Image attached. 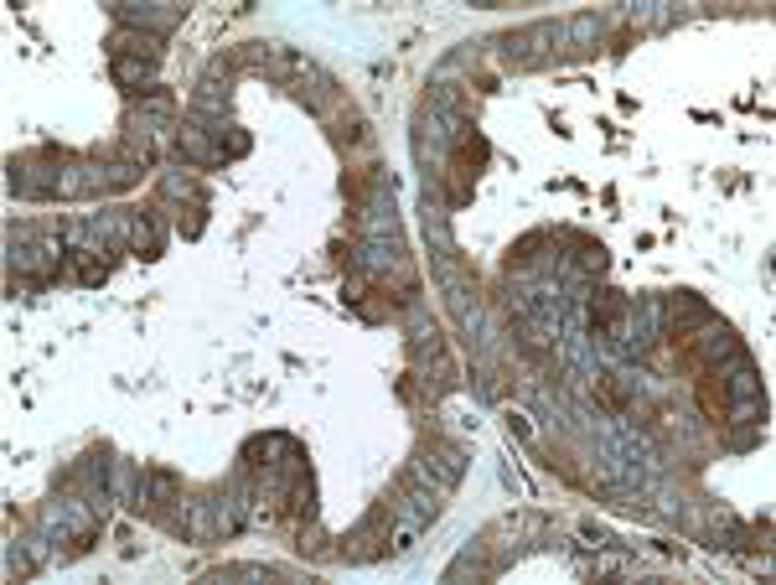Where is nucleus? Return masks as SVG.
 Instances as JSON below:
<instances>
[{"label":"nucleus","mask_w":776,"mask_h":585,"mask_svg":"<svg viewBox=\"0 0 776 585\" xmlns=\"http://www.w3.org/2000/svg\"><path fill=\"white\" fill-rule=\"evenodd\" d=\"M735 352H745V348H741V337L724 327V322H715V316H709V322H705L699 331H688V342H684L688 368H699V373H709V368L730 363Z\"/></svg>","instance_id":"nucleus-1"},{"label":"nucleus","mask_w":776,"mask_h":585,"mask_svg":"<svg viewBox=\"0 0 776 585\" xmlns=\"http://www.w3.org/2000/svg\"><path fill=\"white\" fill-rule=\"evenodd\" d=\"M63 150H36V156H21L11 161V192L16 198H57V171H63Z\"/></svg>","instance_id":"nucleus-2"},{"label":"nucleus","mask_w":776,"mask_h":585,"mask_svg":"<svg viewBox=\"0 0 776 585\" xmlns=\"http://www.w3.org/2000/svg\"><path fill=\"white\" fill-rule=\"evenodd\" d=\"M104 192H114L109 166H99V161H63V171H57V198H63V202L104 198Z\"/></svg>","instance_id":"nucleus-3"},{"label":"nucleus","mask_w":776,"mask_h":585,"mask_svg":"<svg viewBox=\"0 0 776 585\" xmlns=\"http://www.w3.org/2000/svg\"><path fill=\"white\" fill-rule=\"evenodd\" d=\"M709 316H715V312H709V301H699L694 291H678L668 301V312H663V331L673 337V348H684L688 331H699Z\"/></svg>","instance_id":"nucleus-4"},{"label":"nucleus","mask_w":776,"mask_h":585,"mask_svg":"<svg viewBox=\"0 0 776 585\" xmlns=\"http://www.w3.org/2000/svg\"><path fill=\"white\" fill-rule=\"evenodd\" d=\"M177 156L187 166H217L223 161V146H217V135L207 125L187 120V125H177Z\"/></svg>","instance_id":"nucleus-5"},{"label":"nucleus","mask_w":776,"mask_h":585,"mask_svg":"<svg viewBox=\"0 0 776 585\" xmlns=\"http://www.w3.org/2000/svg\"><path fill=\"white\" fill-rule=\"evenodd\" d=\"M130 255H140V259H161L166 255V218H161V207H135Z\"/></svg>","instance_id":"nucleus-6"},{"label":"nucleus","mask_w":776,"mask_h":585,"mask_svg":"<svg viewBox=\"0 0 776 585\" xmlns=\"http://www.w3.org/2000/svg\"><path fill=\"white\" fill-rule=\"evenodd\" d=\"M93 234H99V244H104L109 255H125L130 234H135V207H104V213H93Z\"/></svg>","instance_id":"nucleus-7"},{"label":"nucleus","mask_w":776,"mask_h":585,"mask_svg":"<svg viewBox=\"0 0 776 585\" xmlns=\"http://www.w3.org/2000/svg\"><path fill=\"white\" fill-rule=\"evenodd\" d=\"M114 57H150V63H161V37L140 32V26H114L109 32V63Z\"/></svg>","instance_id":"nucleus-8"},{"label":"nucleus","mask_w":776,"mask_h":585,"mask_svg":"<svg viewBox=\"0 0 776 585\" xmlns=\"http://www.w3.org/2000/svg\"><path fill=\"white\" fill-rule=\"evenodd\" d=\"M109 74H114V83H120L125 93H150V89H161V83H156L161 63H150V57H114V63H109Z\"/></svg>","instance_id":"nucleus-9"},{"label":"nucleus","mask_w":776,"mask_h":585,"mask_svg":"<svg viewBox=\"0 0 776 585\" xmlns=\"http://www.w3.org/2000/svg\"><path fill=\"white\" fill-rule=\"evenodd\" d=\"M621 316H627V295L596 291V301H591V331H596V337H616V331H621Z\"/></svg>","instance_id":"nucleus-10"},{"label":"nucleus","mask_w":776,"mask_h":585,"mask_svg":"<svg viewBox=\"0 0 776 585\" xmlns=\"http://www.w3.org/2000/svg\"><path fill=\"white\" fill-rule=\"evenodd\" d=\"M109 249H68V265H72V274L83 280V285H104L109 280Z\"/></svg>","instance_id":"nucleus-11"},{"label":"nucleus","mask_w":776,"mask_h":585,"mask_svg":"<svg viewBox=\"0 0 776 585\" xmlns=\"http://www.w3.org/2000/svg\"><path fill=\"white\" fill-rule=\"evenodd\" d=\"M699 404H705L709 420H720L724 404H730V400H724V384H720V373H715V368H709L705 379H699Z\"/></svg>","instance_id":"nucleus-12"},{"label":"nucleus","mask_w":776,"mask_h":585,"mask_svg":"<svg viewBox=\"0 0 776 585\" xmlns=\"http://www.w3.org/2000/svg\"><path fill=\"white\" fill-rule=\"evenodd\" d=\"M724 420L730 425H761L766 420V394H761V400H730L724 404Z\"/></svg>","instance_id":"nucleus-13"},{"label":"nucleus","mask_w":776,"mask_h":585,"mask_svg":"<svg viewBox=\"0 0 776 585\" xmlns=\"http://www.w3.org/2000/svg\"><path fill=\"white\" fill-rule=\"evenodd\" d=\"M575 249H580V270L585 274H606V244H596V238H575Z\"/></svg>","instance_id":"nucleus-14"},{"label":"nucleus","mask_w":776,"mask_h":585,"mask_svg":"<svg viewBox=\"0 0 776 585\" xmlns=\"http://www.w3.org/2000/svg\"><path fill=\"white\" fill-rule=\"evenodd\" d=\"M543 244V234H524L518 238V244H513V255H507V265H518V270H524L528 259H533V249H539Z\"/></svg>","instance_id":"nucleus-15"},{"label":"nucleus","mask_w":776,"mask_h":585,"mask_svg":"<svg viewBox=\"0 0 776 585\" xmlns=\"http://www.w3.org/2000/svg\"><path fill=\"white\" fill-rule=\"evenodd\" d=\"M217 146H223V156H244V150H249V135H244V130H228V140H217Z\"/></svg>","instance_id":"nucleus-16"}]
</instances>
